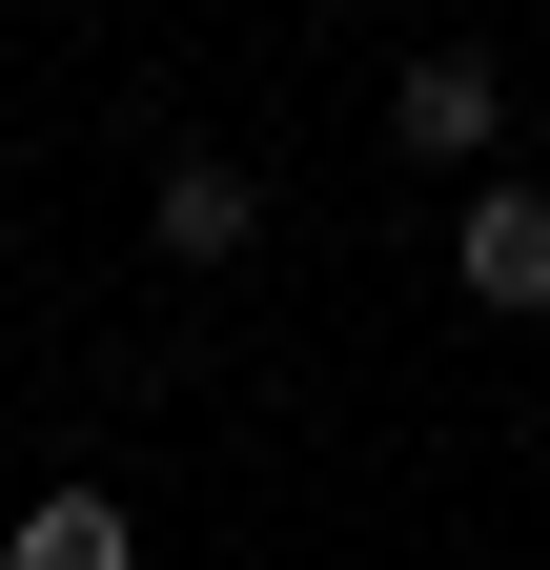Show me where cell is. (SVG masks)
I'll list each match as a JSON object with an SVG mask.
<instances>
[{
    "label": "cell",
    "instance_id": "277c9868",
    "mask_svg": "<svg viewBox=\"0 0 550 570\" xmlns=\"http://www.w3.org/2000/svg\"><path fill=\"white\" fill-rule=\"evenodd\" d=\"M0 570H144V510H122V489H41V510L0 530Z\"/></svg>",
    "mask_w": 550,
    "mask_h": 570
},
{
    "label": "cell",
    "instance_id": "7a4b0ae2",
    "mask_svg": "<svg viewBox=\"0 0 550 570\" xmlns=\"http://www.w3.org/2000/svg\"><path fill=\"white\" fill-rule=\"evenodd\" d=\"M144 245H164V265H245V245H265V184L225 164V142H184L164 204H144Z\"/></svg>",
    "mask_w": 550,
    "mask_h": 570
},
{
    "label": "cell",
    "instance_id": "3957f363",
    "mask_svg": "<svg viewBox=\"0 0 550 570\" xmlns=\"http://www.w3.org/2000/svg\"><path fill=\"white\" fill-rule=\"evenodd\" d=\"M449 265H469V306L530 326V306H550V204H530V184H469V245H449Z\"/></svg>",
    "mask_w": 550,
    "mask_h": 570
},
{
    "label": "cell",
    "instance_id": "6da1fadb",
    "mask_svg": "<svg viewBox=\"0 0 550 570\" xmlns=\"http://www.w3.org/2000/svg\"><path fill=\"white\" fill-rule=\"evenodd\" d=\"M387 142H407V164H490V142H510V82H490L469 41H429V61H387Z\"/></svg>",
    "mask_w": 550,
    "mask_h": 570
}]
</instances>
